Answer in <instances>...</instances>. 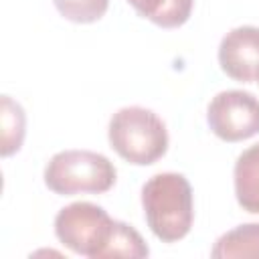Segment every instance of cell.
<instances>
[{
    "mask_svg": "<svg viewBox=\"0 0 259 259\" xmlns=\"http://www.w3.org/2000/svg\"><path fill=\"white\" fill-rule=\"evenodd\" d=\"M117 172L113 162L91 150L57 152L45 166V184L61 196L79 192H107L115 184Z\"/></svg>",
    "mask_w": 259,
    "mask_h": 259,
    "instance_id": "cell-3",
    "label": "cell"
},
{
    "mask_svg": "<svg viewBox=\"0 0 259 259\" xmlns=\"http://www.w3.org/2000/svg\"><path fill=\"white\" fill-rule=\"evenodd\" d=\"M142 206L150 231L164 243H174L190 233L194 200L190 182L178 172L154 174L142 186Z\"/></svg>",
    "mask_w": 259,
    "mask_h": 259,
    "instance_id": "cell-1",
    "label": "cell"
},
{
    "mask_svg": "<svg viewBox=\"0 0 259 259\" xmlns=\"http://www.w3.org/2000/svg\"><path fill=\"white\" fill-rule=\"evenodd\" d=\"M210 132L225 142H241L259 134V99L241 89L217 93L206 107Z\"/></svg>",
    "mask_w": 259,
    "mask_h": 259,
    "instance_id": "cell-5",
    "label": "cell"
},
{
    "mask_svg": "<svg viewBox=\"0 0 259 259\" xmlns=\"http://www.w3.org/2000/svg\"><path fill=\"white\" fill-rule=\"evenodd\" d=\"M0 117H2V146L0 154L12 156L20 150L24 132H26V115L20 103H16L10 95H2L0 101Z\"/></svg>",
    "mask_w": 259,
    "mask_h": 259,
    "instance_id": "cell-10",
    "label": "cell"
},
{
    "mask_svg": "<svg viewBox=\"0 0 259 259\" xmlns=\"http://www.w3.org/2000/svg\"><path fill=\"white\" fill-rule=\"evenodd\" d=\"M235 196L243 210L259 214V144L243 150L235 162Z\"/></svg>",
    "mask_w": 259,
    "mask_h": 259,
    "instance_id": "cell-7",
    "label": "cell"
},
{
    "mask_svg": "<svg viewBox=\"0 0 259 259\" xmlns=\"http://www.w3.org/2000/svg\"><path fill=\"white\" fill-rule=\"evenodd\" d=\"M214 259H233V257H259V223L239 225L225 235H221L210 249Z\"/></svg>",
    "mask_w": 259,
    "mask_h": 259,
    "instance_id": "cell-8",
    "label": "cell"
},
{
    "mask_svg": "<svg viewBox=\"0 0 259 259\" xmlns=\"http://www.w3.org/2000/svg\"><path fill=\"white\" fill-rule=\"evenodd\" d=\"M150 249L146 245V241L142 239V235L127 223L123 221H115L113 225V233L111 239L107 243V247L103 249V257H148Z\"/></svg>",
    "mask_w": 259,
    "mask_h": 259,
    "instance_id": "cell-11",
    "label": "cell"
},
{
    "mask_svg": "<svg viewBox=\"0 0 259 259\" xmlns=\"http://www.w3.org/2000/svg\"><path fill=\"white\" fill-rule=\"evenodd\" d=\"M144 18L162 28L182 26L192 12L194 0H127Z\"/></svg>",
    "mask_w": 259,
    "mask_h": 259,
    "instance_id": "cell-9",
    "label": "cell"
},
{
    "mask_svg": "<svg viewBox=\"0 0 259 259\" xmlns=\"http://www.w3.org/2000/svg\"><path fill=\"white\" fill-rule=\"evenodd\" d=\"M219 65L235 81H255L259 73V28L237 26L229 30L219 45Z\"/></svg>",
    "mask_w": 259,
    "mask_h": 259,
    "instance_id": "cell-6",
    "label": "cell"
},
{
    "mask_svg": "<svg viewBox=\"0 0 259 259\" xmlns=\"http://www.w3.org/2000/svg\"><path fill=\"white\" fill-rule=\"evenodd\" d=\"M115 221L107 210L93 202H73L63 206L55 217V235L77 255L101 259L107 247Z\"/></svg>",
    "mask_w": 259,
    "mask_h": 259,
    "instance_id": "cell-4",
    "label": "cell"
},
{
    "mask_svg": "<svg viewBox=\"0 0 259 259\" xmlns=\"http://www.w3.org/2000/svg\"><path fill=\"white\" fill-rule=\"evenodd\" d=\"M111 148L130 164L148 166L168 150V130L164 121L146 107L130 105L117 109L107 127Z\"/></svg>",
    "mask_w": 259,
    "mask_h": 259,
    "instance_id": "cell-2",
    "label": "cell"
},
{
    "mask_svg": "<svg viewBox=\"0 0 259 259\" xmlns=\"http://www.w3.org/2000/svg\"><path fill=\"white\" fill-rule=\"evenodd\" d=\"M257 81H259V73H257Z\"/></svg>",
    "mask_w": 259,
    "mask_h": 259,
    "instance_id": "cell-13",
    "label": "cell"
},
{
    "mask_svg": "<svg viewBox=\"0 0 259 259\" xmlns=\"http://www.w3.org/2000/svg\"><path fill=\"white\" fill-rule=\"evenodd\" d=\"M53 4L59 10V14L65 16L67 20L89 24L105 14L109 0H53Z\"/></svg>",
    "mask_w": 259,
    "mask_h": 259,
    "instance_id": "cell-12",
    "label": "cell"
}]
</instances>
